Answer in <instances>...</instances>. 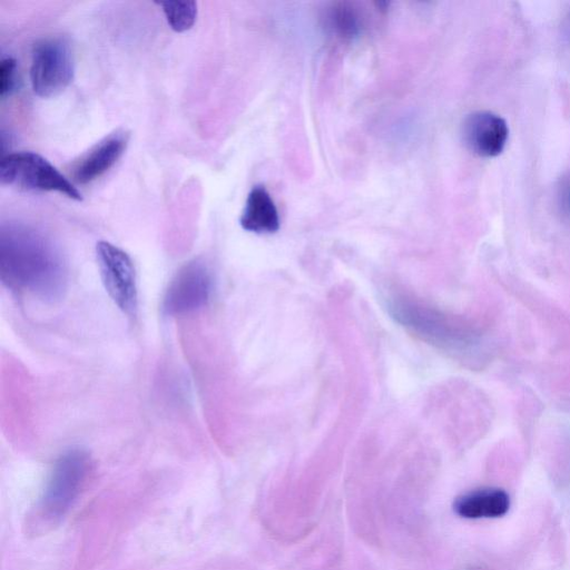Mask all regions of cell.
Segmentation results:
<instances>
[{
	"instance_id": "6da1fadb",
	"label": "cell",
	"mask_w": 570,
	"mask_h": 570,
	"mask_svg": "<svg viewBox=\"0 0 570 570\" xmlns=\"http://www.w3.org/2000/svg\"><path fill=\"white\" fill-rule=\"evenodd\" d=\"M0 275L11 289L46 301L59 298L67 283L65 264L55 245L37 229L20 224L1 227Z\"/></svg>"
},
{
	"instance_id": "7a4b0ae2",
	"label": "cell",
	"mask_w": 570,
	"mask_h": 570,
	"mask_svg": "<svg viewBox=\"0 0 570 570\" xmlns=\"http://www.w3.org/2000/svg\"><path fill=\"white\" fill-rule=\"evenodd\" d=\"M393 316L423 341L450 353H464L478 334L461 321L406 297L391 299Z\"/></svg>"
},
{
	"instance_id": "3957f363",
	"label": "cell",
	"mask_w": 570,
	"mask_h": 570,
	"mask_svg": "<svg viewBox=\"0 0 570 570\" xmlns=\"http://www.w3.org/2000/svg\"><path fill=\"white\" fill-rule=\"evenodd\" d=\"M91 470L88 454L81 450H70L55 464L38 514L46 522L61 519L72 507L86 485Z\"/></svg>"
},
{
	"instance_id": "277c9868",
	"label": "cell",
	"mask_w": 570,
	"mask_h": 570,
	"mask_svg": "<svg viewBox=\"0 0 570 570\" xmlns=\"http://www.w3.org/2000/svg\"><path fill=\"white\" fill-rule=\"evenodd\" d=\"M1 184L27 191H58L82 200L80 191L46 158L32 151L4 156L0 163Z\"/></svg>"
},
{
	"instance_id": "5b68a950",
	"label": "cell",
	"mask_w": 570,
	"mask_h": 570,
	"mask_svg": "<svg viewBox=\"0 0 570 570\" xmlns=\"http://www.w3.org/2000/svg\"><path fill=\"white\" fill-rule=\"evenodd\" d=\"M73 73V52L67 39L48 37L35 43L30 80L37 96L50 98L59 95L70 85Z\"/></svg>"
},
{
	"instance_id": "8992f818",
	"label": "cell",
	"mask_w": 570,
	"mask_h": 570,
	"mask_svg": "<svg viewBox=\"0 0 570 570\" xmlns=\"http://www.w3.org/2000/svg\"><path fill=\"white\" fill-rule=\"evenodd\" d=\"M96 254L108 295L124 313L134 315L138 292L131 258L125 250L105 240L97 244Z\"/></svg>"
},
{
	"instance_id": "52a82bcc",
	"label": "cell",
	"mask_w": 570,
	"mask_h": 570,
	"mask_svg": "<svg viewBox=\"0 0 570 570\" xmlns=\"http://www.w3.org/2000/svg\"><path fill=\"white\" fill-rule=\"evenodd\" d=\"M213 279L200 261L184 265L171 279L163 302L165 313L184 314L204 306L212 294Z\"/></svg>"
},
{
	"instance_id": "ba28073f",
	"label": "cell",
	"mask_w": 570,
	"mask_h": 570,
	"mask_svg": "<svg viewBox=\"0 0 570 570\" xmlns=\"http://www.w3.org/2000/svg\"><path fill=\"white\" fill-rule=\"evenodd\" d=\"M462 136L466 147L478 156L495 157L505 147L507 121L491 111H475L463 121Z\"/></svg>"
},
{
	"instance_id": "9c48e42d",
	"label": "cell",
	"mask_w": 570,
	"mask_h": 570,
	"mask_svg": "<svg viewBox=\"0 0 570 570\" xmlns=\"http://www.w3.org/2000/svg\"><path fill=\"white\" fill-rule=\"evenodd\" d=\"M128 141L129 132L125 129H117L102 138L72 164V179L83 185L99 178L122 156Z\"/></svg>"
},
{
	"instance_id": "30bf717a",
	"label": "cell",
	"mask_w": 570,
	"mask_h": 570,
	"mask_svg": "<svg viewBox=\"0 0 570 570\" xmlns=\"http://www.w3.org/2000/svg\"><path fill=\"white\" fill-rule=\"evenodd\" d=\"M510 508L509 494L499 488H483L460 495L453 509L466 519L499 518Z\"/></svg>"
},
{
	"instance_id": "8fae6325",
	"label": "cell",
	"mask_w": 570,
	"mask_h": 570,
	"mask_svg": "<svg viewBox=\"0 0 570 570\" xmlns=\"http://www.w3.org/2000/svg\"><path fill=\"white\" fill-rule=\"evenodd\" d=\"M239 223L245 230L256 234H272L278 230V212L264 186L256 185L250 189Z\"/></svg>"
},
{
	"instance_id": "7c38bea8",
	"label": "cell",
	"mask_w": 570,
	"mask_h": 570,
	"mask_svg": "<svg viewBox=\"0 0 570 570\" xmlns=\"http://www.w3.org/2000/svg\"><path fill=\"white\" fill-rule=\"evenodd\" d=\"M327 24L338 37L352 39L362 30V18L350 3L334 4L327 12Z\"/></svg>"
},
{
	"instance_id": "4fadbf2b",
	"label": "cell",
	"mask_w": 570,
	"mask_h": 570,
	"mask_svg": "<svg viewBox=\"0 0 570 570\" xmlns=\"http://www.w3.org/2000/svg\"><path fill=\"white\" fill-rule=\"evenodd\" d=\"M161 6L166 20L170 28L177 32L190 29L197 17V3L195 1H165Z\"/></svg>"
},
{
	"instance_id": "5bb4252c",
	"label": "cell",
	"mask_w": 570,
	"mask_h": 570,
	"mask_svg": "<svg viewBox=\"0 0 570 570\" xmlns=\"http://www.w3.org/2000/svg\"><path fill=\"white\" fill-rule=\"evenodd\" d=\"M17 86V62L13 58H4L0 63V96H10Z\"/></svg>"
},
{
	"instance_id": "9a60e30c",
	"label": "cell",
	"mask_w": 570,
	"mask_h": 570,
	"mask_svg": "<svg viewBox=\"0 0 570 570\" xmlns=\"http://www.w3.org/2000/svg\"><path fill=\"white\" fill-rule=\"evenodd\" d=\"M568 205H569V207H570V191H569V194H568Z\"/></svg>"
}]
</instances>
